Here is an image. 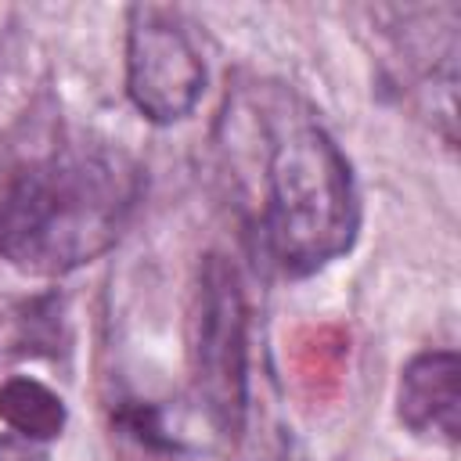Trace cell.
I'll return each mask as SVG.
<instances>
[{
    "mask_svg": "<svg viewBox=\"0 0 461 461\" xmlns=\"http://www.w3.org/2000/svg\"><path fill=\"white\" fill-rule=\"evenodd\" d=\"M259 144V238L285 277H310L342 259L360 234V194L349 158L321 115L285 83L252 94Z\"/></svg>",
    "mask_w": 461,
    "mask_h": 461,
    "instance_id": "1",
    "label": "cell"
},
{
    "mask_svg": "<svg viewBox=\"0 0 461 461\" xmlns=\"http://www.w3.org/2000/svg\"><path fill=\"white\" fill-rule=\"evenodd\" d=\"M144 194L140 166L112 144H61L0 184V259L61 277L101 259Z\"/></svg>",
    "mask_w": 461,
    "mask_h": 461,
    "instance_id": "2",
    "label": "cell"
},
{
    "mask_svg": "<svg viewBox=\"0 0 461 461\" xmlns=\"http://www.w3.org/2000/svg\"><path fill=\"white\" fill-rule=\"evenodd\" d=\"M191 378L209 425L238 439L249 414V306L234 263L209 252L191 313Z\"/></svg>",
    "mask_w": 461,
    "mask_h": 461,
    "instance_id": "3",
    "label": "cell"
},
{
    "mask_svg": "<svg viewBox=\"0 0 461 461\" xmlns=\"http://www.w3.org/2000/svg\"><path fill=\"white\" fill-rule=\"evenodd\" d=\"M205 90V61L184 18L158 4L126 11V97L155 126L194 112Z\"/></svg>",
    "mask_w": 461,
    "mask_h": 461,
    "instance_id": "4",
    "label": "cell"
},
{
    "mask_svg": "<svg viewBox=\"0 0 461 461\" xmlns=\"http://www.w3.org/2000/svg\"><path fill=\"white\" fill-rule=\"evenodd\" d=\"M396 418L407 432L454 447L461 439V360L454 349L411 357L396 382Z\"/></svg>",
    "mask_w": 461,
    "mask_h": 461,
    "instance_id": "5",
    "label": "cell"
},
{
    "mask_svg": "<svg viewBox=\"0 0 461 461\" xmlns=\"http://www.w3.org/2000/svg\"><path fill=\"white\" fill-rule=\"evenodd\" d=\"M0 421L25 439L50 443L61 436L68 411H65V400L40 378L11 375L0 382Z\"/></svg>",
    "mask_w": 461,
    "mask_h": 461,
    "instance_id": "6",
    "label": "cell"
},
{
    "mask_svg": "<svg viewBox=\"0 0 461 461\" xmlns=\"http://www.w3.org/2000/svg\"><path fill=\"white\" fill-rule=\"evenodd\" d=\"M0 461H47V443L25 439L18 432H0Z\"/></svg>",
    "mask_w": 461,
    "mask_h": 461,
    "instance_id": "7",
    "label": "cell"
}]
</instances>
